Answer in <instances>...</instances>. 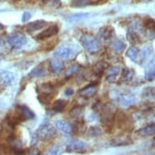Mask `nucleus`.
<instances>
[{"label": "nucleus", "mask_w": 155, "mask_h": 155, "mask_svg": "<svg viewBox=\"0 0 155 155\" xmlns=\"http://www.w3.org/2000/svg\"><path fill=\"white\" fill-rule=\"evenodd\" d=\"M22 114H23L24 117L25 118V120H32L34 118V113L28 107H25V106H20Z\"/></svg>", "instance_id": "obj_25"}, {"label": "nucleus", "mask_w": 155, "mask_h": 155, "mask_svg": "<svg viewBox=\"0 0 155 155\" xmlns=\"http://www.w3.org/2000/svg\"><path fill=\"white\" fill-rule=\"evenodd\" d=\"M114 120H116L117 127L120 129L125 130L130 128L131 125L132 124V121L131 119L123 111H120L119 113L116 112Z\"/></svg>", "instance_id": "obj_7"}, {"label": "nucleus", "mask_w": 155, "mask_h": 155, "mask_svg": "<svg viewBox=\"0 0 155 155\" xmlns=\"http://www.w3.org/2000/svg\"><path fill=\"white\" fill-rule=\"evenodd\" d=\"M61 0H43V3L45 5L51 7V8H56L60 4Z\"/></svg>", "instance_id": "obj_31"}, {"label": "nucleus", "mask_w": 155, "mask_h": 155, "mask_svg": "<svg viewBox=\"0 0 155 155\" xmlns=\"http://www.w3.org/2000/svg\"><path fill=\"white\" fill-rule=\"evenodd\" d=\"M31 17V14L29 12H25L23 14V15H22V21L25 22V21H27L28 20H29Z\"/></svg>", "instance_id": "obj_35"}, {"label": "nucleus", "mask_w": 155, "mask_h": 155, "mask_svg": "<svg viewBox=\"0 0 155 155\" xmlns=\"http://www.w3.org/2000/svg\"><path fill=\"white\" fill-rule=\"evenodd\" d=\"M15 81L14 74L10 71H3L0 74V84L3 87L9 86Z\"/></svg>", "instance_id": "obj_11"}, {"label": "nucleus", "mask_w": 155, "mask_h": 155, "mask_svg": "<svg viewBox=\"0 0 155 155\" xmlns=\"http://www.w3.org/2000/svg\"><path fill=\"white\" fill-rule=\"evenodd\" d=\"M69 114H70V116L71 118L79 120L80 118L82 116V114H83V107H81V106L75 107L71 110V111L69 112Z\"/></svg>", "instance_id": "obj_21"}, {"label": "nucleus", "mask_w": 155, "mask_h": 155, "mask_svg": "<svg viewBox=\"0 0 155 155\" xmlns=\"http://www.w3.org/2000/svg\"><path fill=\"white\" fill-rule=\"evenodd\" d=\"M144 25H145L146 28H149V29H150V30H151V29H152V30H153V29H154V27H155L154 21H153V19H151V18H149V19H147V20L145 21Z\"/></svg>", "instance_id": "obj_33"}, {"label": "nucleus", "mask_w": 155, "mask_h": 155, "mask_svg": "<svg viewBox=\"0 0 155 155\" xmlns=\"http://www.w3.org/2000/svg\"><path fill=\"white\" fill-rule=\"evenodd\" d=\"M46 25H47L46 21H43V20H38V21H35L28 24L26 25L25 29L28 33H33V32L40 30L41 28H43L45 26H46Z\"/></svg>", "instance_id": "obj_12"}, {"label": "nucleus", "mask_w": 155, "mask_h": 155, "mask_svg": "<svg viewBox=\"0 0 155 155\" xmlns=\"http://www.w3.org/2000/svg\"><path fill=\"white\" fill-rule=\"evenodd\" d=\"M56 59L59 60H69L74 59L76 55V52L74 49L68 46H61L54 53Z\"/></svg>", "instance_id": "obj_5"}, {"label": "nucleus", "mask_w": 155, "mask_h": 155, "mask_svg": "<svg viewBox=\"0 0 155 155\" xmlns=\"http://www.w3.org/2000/svg\"><path fill=\"white\" fill-rule=\"evenodd\" d=\"M3 29H4V26H3L2 24H0V31L3 30Z\"/></svg>", "instance_id": "obj_39"}, {"label": "nucleus", "mask_w": 155, "mask_h": 155, "mask_svg": "<svg viewBox=\"0 0 155 155\" xmlns=\"http://www.w3.org/2000/svg\"><path fill=\"white\" fill-rule=\"evenodd\" d=\"M8 41L13 48L19 49L25 46L27 42V38L23 33L20 32H13L8 36Z\"/></svg>", "instance_id": "obj_6"}, {"label": "nucleus", "mask_w": 155, "mask_h": 155, "mask_svg": "<svg viewBox=\"0 0 155 155\" xmlns=\"http://www.w3.org/2000/svg\"><path fill=\"white\" fill-rule=\"evenodd\" d=\"M97 91V84H94L84 87V89H82L79 92V94L80 96L83 97H94L96 94Z\"/></svg>", "instance_id": "obj_13"}, {"label": "nucleus", "mask_w": 155, "mask_h": 155, "mask_svg": "<svg viewBox=\"0 0 155 155\" xmlns=\"http://www.w3.org/2000/svg\"><path fill=\"white\" fill-rule=\"evenodd\" d=\"M89 3H91V4H97V3H98L100 1H102V0H87Z\"/></svg>", "instance_id": "obj_37"}, {"label": "nucleus", "mask_w": 155, "mask_h": 155, "mask_svg": "<svg viewBox=\"0 0 155 155\" xmlns=\"http://www.w3.org/2000/svg\"><path fill=\"white\" fill-rule=\"evenodd\" d=\"M116 114V110L111 105H107L102 109V114H101V120L102 123L106 127H111L112 124L114 122V118Z\"/></svg>", "instance_id": "obj_4"}, {"label": "nucleus", "mask_w": 155, "mask_h": 155, "mask_svg": "<svg viewBox=\"0 0 155 155\" xmlns=\"http://www.w3.org/2000/svg\"><path fill=\"white\" fill-rule=\"evenodd\" d=\"M46 74V71L45 67L42 64H39L30 71L28 76L32 78H38V77H42Z\"/></svg>", "instance_id": "obj_15"}, {"label": "nucleus", "mask_w": 155, "mask_h": 155, "mask_svg": "<svg viewBox=\"0 0 155 155\" xmlns=\"http://www.w3.org/2000/svg\"><path fill=\"white\" fill-rule=\"evenodd\" d=\"M81 43L90 54H96L101 50V44L95 37L90 33H84L81 37Z\"/></svg>", "instance_id": "obj_1"}, {"label": "nucleus", "mask_w": 155, "mask_h": 155, "mask_svg": "<svg viewBox=\"0 0 155 155\" xmlns=\"http://www.w3.org/2000/svg\"><path fill=\"white\" fill-rule=\"evenodd\" d=\"M73 94H74V91L72 89H68L66 91H65L66 96H71Z\"/></svg>", "instance_id": "obj_36"}, {"label": "nucleus", "mask_w": 155, "mask_h": 155, "mask_svg": "<svg viewBox=\"0 0 155 155\" xmlns=\"http://www.w3.org/2000/svg\"><path fill=\"white\" fill-rule=\"evenodd\" d=\"M38 92L39 101L43 104H49L54 96L55 95L56 90L54 84L51 83H43L39 86Z\"/></svg>", "instance_id": "obj_2"}, {"label": "nucleus", "mask_w": 155, "mask_h": 155, "mask_svg": "<svg viewBox=\"0 0 155 155\" xmlns=\"http://www.w3.org/2000/svg\"><path fill=\"white\" fill-rule=\"evenodd\" d=\"M64 68V64L58 59H52L50 63V69L51 71H53L54 73H59Z\"/></svg>", "instance_id": "obj_17"}, {"label": "nucleus", "mask_w": 155, "mask_h": 155, "mask_svg": "<svg viewBox=\"0 0 155 155\" xmlns=\"http://www.w3.org/2000/svg\"><path fill=\"white\" fill-rule=\"evenodd\" d=\"M80 69V66L79 65H77V64H76V65H73V66L70 67L68 70H67L66 71V76H68V77H69V76H71L72 75H74L75 73H76L77 71H79Z\"/></svg>", "instance_id": "obj_29"}, {"label": "nucleus", "mask_w": 155, "mask_h": 155, "mask_svg": "<svg viewBox=\"0 0 155 155\" xmlns=\"http://www.w3.org/2000/svg\"><path fill=\"white\" fill-rule=\"evenodd\" d=\"M38 0H26V2L28 3H31V4H34L36 2H38Z\"/></svg>", "instance_id": "obj_38"}, {"label": "nucleus", "mask_w": 155, "mask_h": 155, "mask_svg": "<svg viewBox=\"0 0 155 155\" xmlns=\"http://www.w3.org/2000/svg\"><path fill=\"white\" fill-rule=\"evenodd\" d=\"M155 132V125L154 124L148 125L146 127L140 128V130H138L137 133L140 137H148V136H151V135L154 134Z\"/></svg>", "instance_id": "obj_18"}, {"label": "nucleus", "mask_w": 155, "mask_h": 155, "mask_svg": "<svg viewBox=\"0 0 155 155\" xmlns=\"http://www.w3.org/2000/svg\"><path fill=\"white\" fill-rule=\"evenodd\" d=\"M118 102L124 107H128L135 102V97L129 93H123L117 97Z\"/></svg>", "instance_id": "obj_10"}, {"label": "nucleus", "mask_w": 155, "mask_h": 155, "mask_svg": "<svg viewBox=\"0 0 155 155\" xmlns=\"http://www.w3.org/2000/svg\"><path fill=\"white\" fill-rule=\"evenodd\" d=\"M61 153V149L59 146H55L53 147L52 149L49 150L48 152L46 153V155H59Z\"/></svg>", "instance_id": "obj_34"}, {"label": "nucleus", "mask_w": 155, "mask_h": 155, "mask_svg": "<svg viewBox=\"0 0 155 155\" xmlns=\"http://www.w3.org/2000/svg\"><path fill=\"white\" fill-rule=\"evenodd\" d=\"M86 148V145L83 141L79 140H70L67 145V150L68 152L82 153L84 152Z\"/></svg>", "instance_id": "obj_8"}, {"label": "nucleus", "mask_w": 155, "mask_h": 155, "mask_svg": "<svg viewBox=\"0 0 155 155\" xmlns=\"http://www.w3.org/2000/svg\"><path fill=\"white\" fill-rule=\"evenodd\" d=\"M127 39L132 44L139 43L140 41V37L138 36L137 33L136 32H133V31H130V32L127 33Z\"/></svg>", "instance_id": "obj_26"}, {"label": "nucleus", "mask_w": 155, "mask_h": 155, "mask_svg": "<svg viewBox=\"0 0 155 155\" xmlns=\"http://www.w3.org/2000/svg\"><path fill=\"white\" fill-rule=\"evenodd\" d=\"M55 135L56 129L47 121L42 123L36 132V137L42 141L51 140Z\"/></svg>", "instance_id": "obj_3"}, {"label": "nucleus", "mask_w": 155, "mask_h": 155, "mask_svg": "<svg viewBox=\"0 0 155 155\" xmlns=\"http://www.w3.org/2000/svg\"><path fill=\"white\" fill-rule=\"evenodd\" d=\"M56 127L61 132L69 134L72 132V127L68 122H67L65 120H59L56 123Z\"/></svg>", "instance_id": "obj_16"}, {"label": "nucleus", "mask_w": 155, "mask_h": 155, "mask_svg": "<svg viewBox=\"0 0 155 155\" xmlns=\"http://www.w3.org/2000/svg\"><path fill=\"white\" fill-rule=\"evenodd\" d=\"M21 155H39L40 154V151L38 149L36 148H32V149H29V150H26V151H24L21 153Z\"/></svg>", "instance_id": "obj_32"}, {"label": "nucleus", "mask_w": 155, "mask_h": 155, "mask_svg": "<svg viewBox=\"0 0 155 155\" xmlns=\"http://www.w3.org/2000/svg\"><path fill=\"white\" fill-rule=\"evenodd\" d=\"M145 78L148 80V81H153L154 79V66L153 64L152 65V68H148L145 71Z\"/></svg>", "instance_id": "obj_28"}, {"label": "nucleus", "mask_w": 155, "mask_h": 155, "mask_svg": "<svg viewBox=\"0 0 155 155\" xmlns=\"http://www.w3.org/2000/svg\"><path fill=\"white\" fill-rule=\"evenodd\" d=\"M101 133H102L101 129L97 127H90L89 130V132H88V134H89L90 137H97V136H100Z\"/></svg>", "instance_id": "obj_30"}, {"label": "nucleus", "mask_w": 155, "mask_h": 155, "mask_svg": "<svg viewBox=\"0 0 155 155\" xmlns=\"http://www.w3.org/2000/svg\"><path fill=\"white\" fill-rule=\"evenodd\" d=\"M120 67H117V66L112 67L111 68L107 71V79L109 80V81H112V80L114 79V78H115V77L120 74Z\"/></svg>", "instance_id": "obj_23"}, {"label": "nucleus", "mask_w": 155, "mask_h": 155, "mask_svg": "<svg viewBox=\"0 0 155 155\" xmlns=\"http://www.w3.org/2000/svg\"><path fill=\"white\" fill-rule=\"evenodd\" d=\"M139 54H140V50L139 48H137V46H131L127 51V56L131 60L134 62H137V60L138 56H139Z\"/></svg>", "instance_id": "obj_20"}, {"label": "nucleus", "mask_w": 155, "mask_h": 155, "mask_svg": "<svg viewBox=\"0 0 155 155\" xmlns=\"http://www.w3.org/2000/svg\"><path fill=\"white\" fill-rule=\"evenodd\" d=\"M134 71L132 69L126 68L123 71L122 76H121V81L124 83H128L133 79L134 77Z\"/></svg>", "instance_id": "obj_19"}, {"label": "nucleus", "mask_w": 155, "mask_h": 155, "mask_svg": "<svg viewBox=\"0 0 155 155\" xmlns=\"http://www.w3.org/2000/svg\"><path fill=\"white\" fill-rule=\"evenodd\" d=\"M67 102L64 100L59 99L56 100L55 102H54L53 105H52V110L56 112H60L63 111L66 107Z\"/></svg>", "instance_id": "obj_22"}, {"label": "nucleus", "mask_w": 155, "mask_h": 155, "mask_svg": "<svg viewBox=\"0 0 155 155\" xmlns=\"http://www.w3.org/2000/svg\"><path fill=\"white\" fill-rule=\"evenodd\" d=\"M59 27L58 25H51L50 27L45 29V30L41 31V33H38V35L36 36V38L38 40H44V39H47V38H50L51 37H54L55 36L56 34H58L59 33Z\"/></svg>", "instance_id": "obj_9"}, {"label": "nucleus", "mask_w": 155, "mask_h": 155, "mask_svg": "<svg viewBox=\"0 0 155 155\" xmlns=\"http://www.w3.org/2000/svg\"><path fill=\"white\" fill-rule=\"evenodd\" d=\"M106 64H105L104 62H101L97 64L96 66L94 67V73L96 74L97 76H101L106 69Z\"/></svg>", "instance_id": "obj_27"}, {"label": "nucleus", "mask_w": 155, "mask_h": 155, "mask_svg": "<svg viewBox=\"0 0 155 155\" xmlns=\"http://www.w3.org/2000/svg\"><path fill=\"white\" fill-rule=\"evenodd\" d=\"M125 47H126L125 44L122 41H120V40H115L111 44V48L114 51L120 52V53H121V52L124 51Z\"/></svg>", "instance_id": "obj_24"}, {"label": "nucleus", "mask_w": 155, "mask_h": 155, "mask_svg": "<svg viewBox=\"0 0 155 155\" xmlns=\"http://www.w3.org/2000/svg\"><path fill=\"white\" fill-rule=\"evenodd\" d=\"M114 30L113 27L107 25L100 28L99 32H98V36L100 38H102L103 40H108L114 36Z\"/></svg>", "instance_id": "obj_14"}]
</instances>
